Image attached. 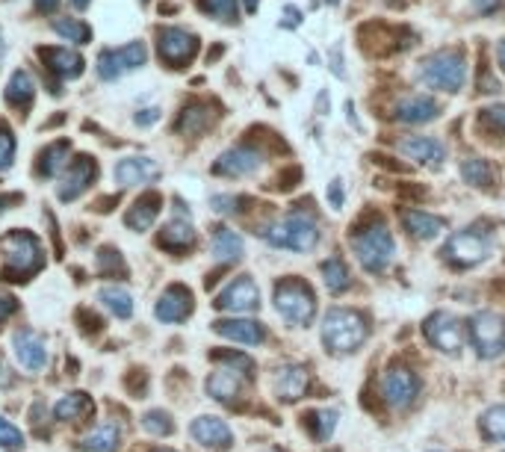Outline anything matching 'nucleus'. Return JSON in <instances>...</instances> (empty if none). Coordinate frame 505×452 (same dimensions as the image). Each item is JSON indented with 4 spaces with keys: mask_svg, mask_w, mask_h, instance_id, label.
Here are the masks:
<instances>
[{
    "mask_svg": "<svg viewBox=\"0 0 505 452\" xmlns=\"http://www.w3.org/2000/svg\"><path fill=\"white\" fill-rule=\"evenodd\" d=\"M319 337H323V346L332 355H355L370 337V326H366V317L361 311L332 308L323 317Z\"/></svg>",
    "mask_w": 505,
    "mask_h": 452,
    "instance_id": "nucleus-1",
    "label": "nucleus"
},
{
    "mask_svg": "<svg viewBox=\"0 0 505 452\" xmlns=\"http://www.w3.org/2000/svg\"><path fill=\"white\" fill-rule=\"evenodd\" d=\"M349 246H352V254L357 257V263H361L370 275H381L393 261H397V239H393L390 228L384 225L381 219L352 230Z\"/></svg>",
    "mask_w": 505,
    "mask_h": 452,
    "instance_id": "nucleus-2",
    "label": "nucleus"
},
{
    "mask_svg": "<svg viewBox=\"0 0 505 452\" xmlns=\"http://www.w3.org/2000/svg\"><path fill=\"white\" fill-rule=\"evenodd\" d=\"M261 237L272 248H284V252H299L308 254L319 246V225L305 214H290L278 219V222L266 225Z\"/></svg>",
    "mask_w": 505,
    "mask_h": 452,
    "instance_id": "nucleus-3",
    "label": "nucleus"
},
{
    "mask_svg": "<svg viewBox=\"0 0 505 452\" xmlns=\"http://www.w3.org/2000/svg\"><path fill=\"white\" fill-rule=\"evenodd\" d=\"M420 77H422L426 86L446 92V95L461 92L464 83H467V57H464V51L444 48V51L431 53V57L422 60Z\"/></svg>",
    "mask_w": 505,
    "mask_h": 452,
    "instance_id": "nucleus-4",
    "label": "nucleus"
},
{
    "mask_svg": "<svg viewBox=\"0 0 505 452\" xmlns=\"http://www.w3.org/2000/svg\"><path fill=\"white\" fill-rule=\"evenodd\" d=\"M275 311L287 326L308 328L317 317V296L308 281L301 278H284L275 284Z\"/></svg>",
    "mask_w": 505,
    "mask_h": 452,
    "instance_id": "nucleus-5",
    "label": "nucleus"
},
{
    "mask_svg": "<svg viewBox=\"0 0 505 452\" xmlns=\"http://www.w3.org/2000/svg\"><path fill=\"white\" fill-rule=\"evenodd\" d=\"M0 252H4V275H9L12 281H21L27 275L39 272L44 263L42 243L33 234H27V230L6 234L4 243H0Z\"/></svg>",
    "mask_w": 505,
    "mask_h": 452,
    "instance_id": "nucleus-6",
    "label": "nucleus"
},
{
    "mask_svg": "<svg viewBox=\"0 0 505 452\" xmlns=\"http://www.w3.org/2000/svg\"><path fill=\"white\" fill-rule=\"evenodd\" d=\"M493 252V237L485 228H461L446 239L444 257L458 270H470V266L488 261Z\"/></svg>",
    "mask_w": 505,
    "mask_h": 452,
    "instance_id": "nucleus-7",
    "label": "nucleus"
},
{
    "mask_svg": "<svg viewBox=\"0 0 505 452\" xmlns=\"http://www.w3.org/2000/svg\"><path fill=\"white\" fill-rule=\"evenodd\" d=\"M467 335L482 361H497L505 355V317L497 311H479L467 319Z\"/></svg>",
    "mask_w": 505,
    "mask_h": 452,
    "instance_id": "nucleus-8",
    "label": "nucleus"
},
{
    "mask_svg": "<svg viewBox=\"0 0 505 452\" xmlns=\"http://www.w3.org/2000/svg\"><path fill=\"white\" fill-rule=\"evenodd\" d=\"M422 335H426V343L431 349H437L440 355H461L464 349V326L455 313L449 311H435L431 317L422 322Z\"/></svg>",
    "mask_w": 505,
    "mask_h": 452,
    "instance_id": "nucleus-9",
    "label": "nucleus"
},
{
    "mask_svg": "<svg viewBox=\"0 0 505 452\" xmlns=\"http://www.w3.org/2000/svg\"><path fill=\"white\" fill-rule=\"evenodd\" d=\"M422 391L420 375L405 364H390L381 375V396L390 408L405 411L417 402V396Z\"/></svg>",
    "mask_w": 505,
    "mask_h": 452,
    "instance_id": "nucleus-10",
    "label": "nucleus"
},
{
    "mask_svg": "<svg viewBox=\"0 0 505 452\" xmlns=\"http://www.w3.org/2000/svg\"><path fill=\"white\" fill-rule=\"evenodd\" d=\"M157 53L169 69H183L196 60L198 36L183 27H160L157 30Z\"/></svg>",
    "mask_w": 505,
    "mask_h": 452,
    "instance_id": "nucleus-11",
    "label": "nucleus"
},
{
    "mask_svg": "<svg viewBox=\"0 0 505 452\" xmlns=\"http://www.w3.org/2000/svg\"><path fill=\"white\" fill-rule=\"evenodd\" d=\"M145 60H148V48H145L142 42H131V44H124V48H113V51L100 53L95 71L100 80H118L136 69H142Z\"/></svg>",
    "mask_w": 505,
    "mask_h": 452,
    "instance_id": "nucleus-12",
    "label": "nucleus"
},
{
    "mask_svg": "<svg viewBox=\"0 0 505 452\" xmlns=\"http://www.w3.org/2000/svg\"><path fill=\"white\" fill-rule=\"evenodd\" d=\"M216 311H228V313H254L261 308V287L252 275H236V278L228 284V287L216 296Z\"/></svg>",
    "mask_w": 505,
    "mask_h": 452,
    "instance_id": "nucleus-13",
    "label": "nucleus"
},
{
    "mask_svg": "<svg viewBox=\"0 0 505 452\" xmlns=\"http://www.w3.org/2000/svg\"><path fill=\"white\" fill-rule=\"evenodd\" d=\"M261 165H263V154L254 145H236V149H228L213 163V174H222V178H249Z\"/></svg>",
    "mask_w": 505,
    "mask_h": 452,
    "instance_id": "nucleus-14",
    "label": "nucleus"
},
{
    "mask_svg": "<svg viewBox=\"0 0 505 452\" xmlns=\"http://www.w3.org/2000/svg\"><path fill=\"white\" fill-rule=\"evenodd\" d=\"M189 435L196 444H201L210 452H228L234 447V432L222 417H196L189 426Z\"/></svg>",
    "mask_w": 505,
    "mask_h": 452,
    "instance_id": "nucleus-15",
    "label": "nucleus"
},
{
    "mask_svg": "<svg viewBox=\"0 0 505 452\" xmlns=\"http://www.w3.org/2000/svg\"><path fill=\"white\" fill-rule=\"evenodd\" d=\"M95 178H98V163L92 160V157H77V160L68 163L66 172H62V183L57 190L60 201L80 198L92 187V183H95Z\"/></svg>",
    "mask_w": 505,
    "mask_h": 452,
    "instance_id": "nucleus-16",
    "label": "nucleus"
},
{
    "mask_svg": "<svg viewBox=\"0 0 505 452\" xmlns=\"http://www.w3.org/2000/svg\"><path fill=\"white\" fill-rule=\"evenodd\" d=\"M399 154L420 165H429V169H440L446 160V145L435 136H402Z\"/></svg>",
    "mask_w": 505,
    "mask_h": 452,
    "instance_id": "nucleus-17",
    "label": "nucleus"
},
{
    "mask_svg": "<svg viewBox=\"0 0 505 452\" xmlns=\"http://www.w3.org/2000/svg\"><path fill=\"white\" fill-rule=\"evenodd\" d=\"M272 391L281 402H299L305 400V393L310 391V373L301 364H287L281 367L272 378Z\"/></svg>",
    "mask_w": 505,
    "mask_h": 452,
    "instance_id": "nucleus-18",
    "label": "nucleus"
},
{
    "mask_svg": "<svg viewBox=\"0 0 505 452\" xmlns=\"http://www.w3.org/2000/svg\"><path fill=\"white\" fill-rule=\"evenodd\" d=\"M113 178L118 187H145L160 178V165L151 157H124L116 163Z\"/></svg>",
    "mask_w": 505,
    "mask_h": 452,
    "instance_id": "nucleus-19",
    "label": "nucleus"
},
{
    "mask_svg": "<svg viewBox=\"0 0 505 452\" xmlns=\"http://www.w3.org/2000/svg\"><path fill=\"white\" fill-rule=\"evenodd\" d=\"M192 246H196V228L189 222V210H183V205L178 201L174 216L160 230V248H166V252H187Z\"/></svg>",
    "mask_w": 505,
    "mask_h": 452,
    "instance_id": "nucleus-20",
    "label": "nucleus"
},
{
    "mask_svg": "<svg viewBox=\"0 0 505 452\" xmlns=\"http://www.w3.org/2000/svg\"><path fill=\"white\" fill-rule=\"evenodd\" d=\"M192 293L183 287V284H172V287L163 293L160 302L154 304V317H157L160 322H169V326H174V322H183L192 317Z\"/></svg>",
    "mask_w": 505,
    "mask_h": 452,
    "instance_id": "nucleus-21",
    "label": "nucleus"
},
{
    "mask_svg": "<svg viewBox=\"0 0 505 452\" xmlns=\"http://www.w3.org/2000/svg\"><path fill=\"white\" fill-rule=\"evenodd\" d=\"M213 331H216L219 337L234 340V343H243V346H261V343H266V328L257 319H249V317L219 319V322H213Z\"/></svg>",
    "mask_w": 505,
    "mask_h": 452,
    "instance_id": "nucleus-22",
    "label": "nucleus"
},
{
    "mask_svg": "<svg viewBox=\"0 0 505 452\" xmlns=\"http://www.w3.org/2000/svg\"><path fill=\"white\" fill-rule=\"evenodd\" d=\"M12 349H15L18 364H21L24 370H30V373H39V370H44V364H48V349H44V340L30 328L15 331Z\"/></svg>",
    "mask_w": 505,
    "mask_h": 452,
    "instance_id": "nucleus-23",
    "label": "nucleus"
},
{
    "mask_svg": "<svg viewBox=\"0 0 505 452\" xmlns=\"http://www.w3.org/2000/svg\"><path fill=\"white\" fill-rule=\"evenodd\" d=\"M399 222L408 230V237L420 239V243H431V239H437L446 230V222L440 216H431L426 210H414V207H402Z\"/></svg>",
    "mask_w": 505,
    "mask_h": 452,
    "instance_id": "nucleus-24",
    "label": "nucleus"
},
{
    "mask_svg": "<svg viewBox=\"0 0 505 452\" xmlns=\"http://www.w3.org/2000/svg\"><path fill=\"white\" fill-rule=\"evenodd\" d=\"M440 116V104L431 95H405L393 107V118L402 125H429Z\"/></svg>",
    "mask_w": 505,
    "mask_h": 452,
    "instance_id": "nucleus-25",
    "label": "nucleus"
},
{
    "mask_svg": "<svg viewBox=\"0 0 505 452\" xmlns=\"http://www.w3.org/2000/svg\"><path fill=\"white\" fill-rule=\"evenodd\" d=\"M243 384H245V375L231 370V367H219V370H213L207 375V393L213 396L216 402L222 405H234L236 400H240L243 393Z\"/></svg>",
    "mask_w": 505,
    "mask_h": 452,
    "instance_id": "nucleus-26",
    "label": "nucleus"
},
{
    "mask_svg": "<svg viewBox=\"0 0 505 452\" xmlns=\"http://www.w3.org/2000/svg\"><path fill=\"white\" fill-rule=\"evenodd\" d=\"M39 60L48 66V71H53L60 80H75L84 75V57L71 48H39Z\"/></svg>",
    "mask_w": 505,
    "mask_h": 452,
    "instance_id": "nucleus-27",
    "label": "nucleus"
},
{
    "mask_svg": "<svg viewBox=\"0 0 505 452\" xmlns=\"http://www.w3.org/2000/svg\"><path fill=\"white\" fill-rule=\"evenodd\" d=\"M216 122V113H213V107L204 104V101H192V104H187L180 109V116H178V133L183 136H201L204 131H210V125Z\"/></svg>",
    "mask_w": 505,
    "mask_h": 452,
    "instance_id": "nucleus-28",
    "label": "nucleus"
},
{
    "mask_svg": "<svg viewBox=\"0 0 505 452\" xmlns=\"http://www.w3.org/2000/svg\"><path fill=\"white\" fill-rule=\"evenodd\" d=\"M160 207H163V196L160 192H145L133 201V207L124 214V225L133 228V230H148L160 216Z\"/></svg>",
    "mask_w": 505,
    "mask_h": 452,
    "instance_id": "nucleus-29",
    "label": "nucleus"
},
{
    "mask_svg": "<svg viewBox=\"0 0 505 452\" xmlns=\"http://www.w3.org/2000/svg\"><path fill=\"white\" fill-rule=\"evenodd\" d=\"M243 237L236 234L231 228H216L213 230V239H210V252H213V261L216 263H236L243 257Z\"/></svg>",
    "mask_w": 505,
    "mask_h": 452,
    "instance_id": "nucleus-30",
    "label": "nucleus"
},
{
    "mask_svg": "<svg viewBox=\"0 0 505 452\" xmlns=\"http://www.w3.org/2000/svg\"><path fill=\"white\" fill-rule=\"evenodd\" d=\"M36 98V80L30 71H15L6 83V104L15 109H30Z\"/></svg>",
    "mask_w": 505,
    "mask_h": 452,
    "instance_id": "nucleus-31",
    "label": "nucleus"
},
{
    "mask_svg": "<svg viewBox=\"0 0 505 452\" xmlns=\"http://www.w3.org/2000/svg\"><path fill=\"white\" fill-rule=\"evenodd\" d=\"M95 411V402L89 400L86 393H66L62 400L53 405V417H57L60 423H75V420H84L86 414Z\"/></svg>",
    "mask_w": 505,
    "mask_h": 452,
    "instance_id": "nucleus-32",
    "label": "nucleus"
},
{
    "mask_svg": "<svg viewBox=\"0 0 505 452\" xmlns=\"http://www.w3.org/2000/svg\"><path fill=\"white\" fill-rule=\"evenodd\" d=\"M461 178L470 183L473 190H493V183H497V169L491 165V160L467 157L461 163Z\"/></svg>",
    "mask_w": 505,
    "mask_h": 452,
    "instance_id": "nucleus-33",
    "label": "nucleus"
},
{
    "mask_svg": "<svg viewBox=\"0 0 505 452\" xmlns=\"http://www.w3.org/2000/svg\"><path fill=\"white\" fill-rule=\"evenodd\" d=\"M98 302L113 313L116 319H131L133 317V296L124 287H116V284H107V287L98 290Z\"/></svg>",
    "mask_w": 505,
    "mask_h": 452,
    "instance_id": "nucleus-34",
    "label": "nucleus"
},
{
    "mask_svg": "<svg viewBox=\"0 0 505 452\" xmlns=\"http://www.w3.org/2000/svg\"><path fill=\"white\" fill-rule=\"evenodd\" d=\"M319 272H323L328 293H334V296H340V293H346L352 287V272H349V266L340 261V257H328V261H323Z\"/></svg>",
    "mask_w": 505,
    "mask_h": 452,
    "instance_id": "nucleus-35",
    "label": "nucleus"
},
{
    "mask_svg": "<svg viewBox=\"0 0 505 452\" xmlns=\"http://www.w3.org/2000/svg\"><path fill=\"white\" fill-rule=\"evenodd\" d=\"M118 440H122V429H118L116 423H100L98 429H92L84 438L80 447L86 452H113L118 447Z\"/></svg>",
    "mask_w": 505,
    "mask_h": 452,
    "instance_id": "nucleus-36",
    "label": "nucleus"
},
{
    "mask_svg": "<svg viewBox=\"0 0 505 452\" xmlns=\"http://www.w3.org/2000/svg\"><path fill=\"white\" fill-rule=\"evenodd\" d=\"M68 151H71V142L68 140H60L48 145L42 154H39V165H36V172L42 174V178H53L60 169H66V160H68Z\"/></svg>",
    "mask_w": 505,
    "mask_h": 452,
    "instance_id": "nucleus-37",
    "label": "nucleus"
},
{
    "mask_svg": "<svg viewBox=\"0 0 505 452\" xmlns=\"http://www.w3.org/2000/svg\"><path fill=\"white\" fill-rule=\"evenodd\" d=\"M337 420H340V414L334 408H317L305 417L308 429H310V438H314L317 444H325V440L334 435Z\"/></svg>",
    "mask_w": 505,
    "mask_h": 452,
    "instance_id": "nucleus-38",
    "label": "nucleus"
},
{
    "mask_svg": "<svg viewBox=\"0 0 505 452\" xmlns=\"http://www.w3.org/2000/svg\"><path fill=\"white\" fill-rule=\"evenodd\" d=\"M479 435L491 444H505V405H491L479 417Z\"/></svg>",
    "mask_w": 505,
    "mask_h": 452,
    "instance_id": "nucleus-39",
    "label": "nucleus"
},
{
    "mask_svg": "<svg viewBox=\"0 0 505 452\" xmlns=\"http://www.w3.org/2000/svg\"><path fill=\"white\" fill-rule=\"evenodd\" d=\"M476 127H479V133L505 140V104H493V107L479 109V116H476Z\"/></svg>",
    "mask_w": 505,
    "mask_h": 452,
    "instance_id": "nucleus-40",
    "label": "nucleus"
},
{
    "mask_svg": "<svg viewBox=\"0 0 505 452\" xmlns=\"http://www.w3.org/2000/svg\"><path fill=\"white\" fill-rule=\"evenodd\" d=\"M53 30H57L66 42H75V44H89V39H92V27L77 21V18H57V21H53Z\"/></svg>",
    "mask_w": 505,
    "mask_h": 452,
    "instance_id": "nucleus-41",
    "label": "nucleus"
},
{
    "mask_svg": "<svg viewBox=\"0 0 505 452\" xmlns=\"http://www.w3.org/2000/svg\"><path fill=\"white\" fill-rule=\"evenodd\" d=\"M198 9L210 18H219L225 24H236V0H196Z\"/></svg>",
    "mask_w": 505,
    "mask_h": 452,
    "instance_id": "nucleus-42",
    "label": "nucleus"
},
{
    "mask_svg": "<svg viewBox=\"0 0 505 452\" xmlns=\"http://www.w3.org/2000/svg\"><path fill=\"white\" fill-rule=\"evenodd\" d=\"M142 429L148 435H157V438H169L174 432V423H172V414L169 411H148L142 417Z\"/></svg>",
    "mask_w": 505,
    "mask_h": 452,
    "instance_id": "nucleus-43",
    "label": "nucleus"
},
{
    "mask_svg": "<svg viewBox=\"0 0 505 452\" xmlns=\"http://www.w3.org/2000/svg\"><path fill=\"white\" fill-rule=\"evenodd\" d=\"M15 160V133L6 122H0V172H6Z\"/></svg>",
    "mask_w": 505,
    "mask_h": 452,
    "instance_id": "nucleus-44",
    "label": "nucleus"
},
{
    "mask_svg": "<svg viewBox=\"0 0 505 452\" xmlns=\"http://www.w3.org/2000/svg\"><path fill=\"white\" fill-rule=\"evenodd\" d=\"M0 447H4V449H21L24 447L21 429L12 426V423L4 420V417H0Z\"/></svg>",
    "mask_w": 505,
    "mask_h": 452,
    "instance_id": "nucleus-45",
    "label": "nucleus"
},
{
    "mask_svg": "<svg viewBox=\"0 0 505 452\" xmlns=\"http://www.w3.org/2000/svg\"><path fill=\"white\" fill-rule=\"evenodd\" d=\"M216 361H222V367H231V370L236 373H243V375H249L254 370V361L249 355H240V352H228V355H216Z\"/></svg>",
    "mask_w": 505,
    "mask_h": 452,
    "instance_id": "nucleus-46",
    "label": "nucleus"
},
{
    "mask_svg": "<svg viewBox=\"0 0 505 452\" xmlns=\"http://www.w3.org/2000/svg\"><path fill=\"white\" fill-rule=\"evenodd\" d=\"M210 205H213L216 214L234 216V214H240V205H245V201L240 196H213V198H210Z\"/></svg>",
    "mask_w": 505,
    "mask_h": 452,
    "instance_id": "nucleus-47",
    "label": "nucleus"
},
{
    "mask_svg": "<svg viewBox=\"0 0 505 452\" xmlns=\"http://www.w3.org/2000/svg\"><path fill=\"white\" fill-rule=\"evenodd\" d=\"M343 201H346V190H343V181L334 178L332 183H328V205H332L334 210L343 207Z\"/></svg>",
    "mask_w": 505,
    "mask_h": 452,
    "instance_id": "nucleus-48",
    "label": "nucleus"
},
{
    "mask_svg": "<svg viewBox=\"0 0 505 452\" xmlns=\"http://www.w3.org/2000/svg\"><path fill=\"white\" fill-rule=\"evenodd\" d=\"M133 122L140 125V127H151L154 122H160V109H157V107L140 109V113H136V118H133Z\"/></svg>",
    "mask_w": 505,
    "mask_h": 452,
    "instance_id": "nucleus-49",
    "label": "nucleus"
},
{
    "mask_svg": "<svg viewBox=\"0 0 505 452\" xmlns=\"http://www.w3.org/2000/svg\"><path fill=\"white\" fill-rule=\"evenodd\" d=\"M15 308H18L15 299H12V296H6V293H0V322H4L6 317H12Z\"/></svg>",
    "mask_w": 505,
    "mask_h": 452,
    "instance_id": "nucleus-50",
    "label": "nucleus"
},
{
    "mask_svg": "<svg viewBox=\"0 0 505 452\" xmlns=\"http://www.w3.org/2000/svg\"><path fill=\"white\" fill-rule=\"evenodd\" d=\"M473 4H476V12L491 15V12H497V9L502 6V0H473Z\"/></svg>",
    "mask_w": 505,
    "mask_h": 452,
    "instance_id": "nucleus-51",
    "label": "nucleus"
},
{
    "mask_svg": "<svg viewBox=\"0 0 505 452\" xmlns=\"http://www.w3.org/2000/svg\"><path fill=\"white\" fill-rule=\"evenodd\" d=\"M57 4H60V0H36V9H39V12H53Z\"/></svg>",
    "mask_w": 505,
    "mask_h": 452,
    "instance_id": "nucleus-52",
    "label": "nucleus"
},
{
    "mask_svg": "<svg viewBox=\"0 0 505 452\" xmlns=\"http://www.w3.org/2000/svg\"><path fill=\"white\" fill-rule=\"evenodd\" d=\"M497 66L505 75V39H500V44H497Z\"/></svg>",
    "mask_w": 505,
    "mask_h": 452,
    "instance_id": "nucleus-53",
    "label": "nucleus"
},
{
    "mask_svg": "<svg viewBox=\"0 0 505 452\" xmlns=\"http://www.w3.org/2000/svg\"><path fill=\"white\" fill-rule=\"evenodd\" d=\"M257 6H261V0H245V12H257Z\"/></svg>",
    "mask_w": 505,
    "mask_h": 452,
    "instance_id": "nucleus-54",
    "label": "nucleus"
},
{
    "mask_svg": "<svg viewBox=\"0 0 505 452\" xmlns=\"http://www.w3.org/2000/svg\"><path fill=\"white\" fill-rule=\"evenodd\" d=\"M68 4L75 6V9H86V6L92 4V0H68Z\"/></svg>",
    "mask_w": 505,
    "mask_h": 452,
    "instance_id": "nucleus-55",
    "label": "nucleus"
},
{
    "mask_svg": "<svg viewBox=\"0 0 505 452\" xmlns=\"http://www.w3.org/2000/svg\"><path fill=\"white\" fill-rule=\"evenodd\" d=\"M0 57H4V36H0Z\"/></svg>",
    "mask_w": 505,
    "mask_h": 452,
    "instance_id": "nucleus-56",
    "label": "nucleus"
},
{
    "mask_svg": "<svg viewBox=\"0 0 505 452\" xmlns=\"http://www.w3.org/2000/svg\"><path fill=\"white\" fill-rule=\"evenodd\" d=\"M263 452H284V449H263Z\"/></svg>",
    "mask_w": 505,
    "mask_h": 452,
    "instance_id": "nucleus-57",
    "label": "nucleus"
},
{
    "mask_svg": "<svg viewBox=\"0 0 505 452\" xmlns=\"http://www.w3.org/2000/svg\"><path fill=\"white\" fill-rule=\"evenodd\" d=\"M163 452H169V449H163Z\"/></svg>",
    "mask_w": 505,
    "mask_h": 452,
    "instance_id": "nucleus-58",
    "label": "nucleus"
}]
</instances>
